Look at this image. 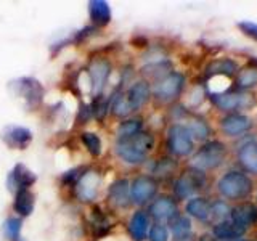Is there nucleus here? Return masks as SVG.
I'll return each instance as SVG.
<instances>
[{
	"instance_id": "1",
	"label": "nucleus",
	"mask_w": 257,
	"mask_h": 241,
	"mask_svg": "<svg viewBox=\"0 0 257 241\" xmlns=\"http://www.w3.org/2000/svg\"><path fill=\"white\" fill-rule=\"evenodd\" d=\"M155 147V139L151 134L140 132L128 139H119L116 143L117 156L128 164H142L148 153Z\"/></svg>"
},
{
	"instance_id": "2",
	"label": "nucleus",
	"mask_w": 257,
	"mask_h": 241,
	"mask_svg": "<svg viewBox=\"0 0 257 241\" xmlns=\"http://www.w3.org/2000/svg\"><path fill=\"white\" fill-rule=\"evenodd\" d=\"M217 190L220 191V195L231 201L244 199L251 195L252 191V182L244 172L230 171L225 174L217 183Z\"/></svg>"
},
{
	"instance_id": "3",
	"label": "nucleus",
	"mask_w": 257,
	"mask_h": 241,
	"mask_svg": "<svg viewBox=\"0 0 257 241\" xmlns=\"http://www.w3.org/2000/svg\"><path fill=\"white\" fill-rule=\"evenodd\" d=\"M225 158V145L222 142H207L198 150V153L191 159V166L196 171H209L222 164Z\"/></svg>"
},
{
	"instance_id": "4",
	"label": "nucleus",
	"mask_w": 257,
	"mask_h": 241,
	"mask_svg": "<svg viewBox=\"0 0 257 241\" xmlns=\"http://www.w3.org/2000/svg\"><path fill=\"white\" fill-rule=\"evenodd\" d=\"M10 87L15 92V95L20 96V98L26 103L28 108H37L44 100V95H45L44 85L34 77L16 79L10 84Z\"/></svg>"
},
{
	"instance_id": "5",
	"label": "nucleus",
	"mask_w": 257,
	"mask_h": 241,
	"mask_svg": "<svg viewBox=\"0 0 257 241\" xmlns=\"http://www.w3.org/2000/svg\"><path fill=\"white\" fill-rule=\"evenodd\" d=\"M167 148L175 156H188L193 151V137L187 126L174 124L167 132Z\"/></svg>"
},
{
	"instance_id": "6",
	"label": "nucleus",
	"mask_w": 257,
	"mask_h": 241,
	"mask_svg": "<svg viewBox=\"0 0 257 241\" xmlns=\"http://www.w3.org/2000/svg\"><path fill=\"white\" fill-rule=\"evenodd\" d=\"M185 87V76L180 72H169L158 80L155 87V96L163 103H169L179 96Z\"/></svg>"
},
{
	"instance_id": "7",
	"label": "nucleus",
	"mask_w": 257,
	"mask_h": 241,
	"mask_svg": "<svg viewBox=\"0 0 257 241\" xmlns=\"http://www.w3.org/2000/svg\"><path fill=\"white\" fill-rule=\"evenodd\" d=\"M204 185V175L201 171H196V169H190L183 175H180L177 179L175 185H174V193L177 198L185 199L195 195L196 191H199Z\"/></svg>"
},
{
	"instance_id": "8",
	"label": "nucleus",
	"mask_w": 257,
	"mask_h": 241,
	"mask_svg": "<svg viewBox=\"0 0 257 241\" xmlns=\"http://www.w3.org/2000/svg\"><path fill=\"white\" fill-rule=\"evenodd\" d=\"M158 191V182L150 175H140L132 182L131 199L135 204H147L150 199L155 198Z\"/></svg>"
},
{
	"instance_id": "9",
	"label": "nucleus",
	"mask_w": 257,
	"mask_h": 241,
	"mask_svg": "<svg viewBox=\"0 0 257 241\" xmlns=\"http://www.w3.org/2000/svg\"><path fill=\"white\" fill-rule=\"evenodd\" d=\"M37 180L34 172H31L24 164H16L7 177V188L18 193L20 190H29V187Z\"/></svg>"
},
{
	"instance_id": "10",
	"label": "nucleus",
	"mask_w": 257,
	"mask_h": 241,
	"mask_svg": "<svg viewBox=\"0 0 257 241\" xmlns=\"http://www.w3.org/2000/svg\"><path fill=\"white\" fill-rule=\"evenodd\" d=\"M2 140L13 150H24L32 142V132L21 126H7L2 131Z\"/></svg>"
},
{
	"instance_id": "11",
	"label": "nucleus",
	"mask_w": 257,
	"mask_h": 241,
	"mask_svg": "<svg viewBox=\"0 0 257 241\" xmlns=\"http://www.w3.org/2000/svg\"><path fill=\"white\" fill-rule=\"evenodd\" d=\"M88 74H90V80H92V92L95 96L101 95L104 85L108 82V77L111 74V63L98 58L95 60L90 68H88Z\"/></svg>"
},
{
	"instance_id": "12",
	"label": "nucleus",
	"mask_w": 257,
	"mask_h": 241,
	"mask_svg": "<svg viewBox=\"0 0 257 241\" xmlns=\"http://www.w3.org/2000/svg\"><path fill=\"white\" fill-rule=\"evenodd\" d=\"M150 95H151V88L147 80H139V82H134L131 85V88H128L125 93V98L131 109L137 111L150 100Z\"/></svg>"
},
{
	"instance_id": "13",
	"label": "nucleus",
	"mask_w": 257,
	"mask_h": 241,
	"mask_svg": "<svg viewBox=\"0 0 257 241\" xmlns=\"http://www.w3.org/2000/svg\"><path fill=\"white\" fill-rule=\"evenodd\" d=\"M150 215L156 220H172L177 215V203L169 196H161L155 199L150 206Z\"/></svg>"
},
{
	"instance_id": "14",
	"label": "nucleus",
	"mask_w": 257,
	"mask_h": 241,
	"mask_svg": "<svg viewBox=\"0 0 257 241\" xmlns=\"http://www.w3.org/2000/svg\"><path fill=\"white\" fill-rule=\"evenodd\" d=\"M220 126H222V131L225 132V135L236 137V135L247 132L249 129H251L252 123H251V119L244 114H228L222 119Z\"/></svg>"
},
{
	"instance_id": "15",
	"label": "nucleus",
	"mask_w": 257,
	"mask_h": 241,
	"mask_svg": "<svg viewBox=\"0 0 257 241\" xmlns=\"http://www.w3.org/2000/svg\"><path fill=\"white\" fill-rule=\"evenodd\" d=\"M76 191L80 201H92L98 193V175L95 172H87L80 175L76 183Z\"/></svg>"
},
{
	"instance_id": "16",
	"label": "nucleus",
	"mask_w": 257,
	"mask_h": 241,
	"mask_svg": "<svg viewBox=\"0 0 257 241\" xmlns=\"http://www.w3.org/2000/svg\"><path fill=\"white\" fill-rule=\"evenodd\" d=\"M88 16L95 28L106 26L111 21V8L104 0H92L88 2Z\"/></svg>"
},
{
	"instance_id": "17",
	"label": "nucleus",
	"mask_w": 257,
	"mask_h": 241,
	"mask_svg": "<svg viewBox=\"0 0 257 241\" xmlns=\"http://www.w3.org/2000/svg\"><path fill=\"white\" fill-rule=\"evenodd\" d=\"M212 100L214 103L223 111H233V109H238V108H243L246 104H249L246 100L247 96L246 95H239L235 92H223V93H215L212 95Z\"/></svg>"
},
{
	"instance_id": "18",
	"label": "nucleus",
	"mask_w": 257,
	"mask_h": 241,
	"mask_svg": "<svg viewBox=\"0 0 257 241\" xmlns=\"http://www.w3.org/2000/svg\"><path fill=\"white\" fill-rule=\"evenodd\" d=\"M230 219L235 223H238L239 227L247 230L257 220V207L254 204H249V203L239 204L235 209H231Z\"/></svg>"
},
{
	"instance_id": "19",
	"label": "nucleus",
	"mask_w": 257,
	"mask_h": 241,
	"mask_svg": "<svg viewBox=\"0 0 257 241\" xmlns=\"http://www.w3.org/2000/svg\"><path fill=\"white\" fill-rule=\"evenodd\" d=\"M109 201L117 207H125L131 204V187L125 179H119L111 183Z\"/></svg>"
},
{
	"instance_id": "20",
	"label": "nucleus",
	"mask_w": 257,
	"mask_h": 241,
	"mask_svg": "<svg viewBox=\"0 0 257 241\" xmlns=\"http://www.w3.org/2000/svg\"><path fill=\"white\" fill-rule=\"evenodd\" d=\"M148 228H150L148 214L143 211H137L131 217V222H128V233H131V236L135 241H143L148 235Z\"/></svg>"
},
{
	"instance_id": "21",
	"label": "nucleus",
	"mask_w": 257,
	"mask_h": 241,
	"mask_svg": "<svg viewBox=\"0 0 257 241\" xmlns=\"http://www.w3.org/2000/svg\"><path fill=\"white\" fill-rule=\"evenodd\" d=\"M246 230L239 227L231 219H227L223 222H219L214 227V238H219L220 241H230V239H238L241 235H244Z\"/></svg>"
},
{
	"instance_id": "22",
	"label": "nucleus",
	"mask_w": 257,
	"mask_h": 241,
	"mask_svg": "<svg viewBox=\"0 0 257 241\" xmlns=\"http://www.w3.org/2000/svg\"><path fill=\"white\" fill-rule=\"evenodd\" d=\"M238 159L246 171L257 174V142L249 140L244 145H241L238 151Z\"/></svg>"
},
{
	"instance_id": "23",
	"label": "nucleus",
	"mask_w": 257,
	"mask_h": 241,
	"mask_svg": "<svg viewBox=\"0 0 257 241\" xmlns=\"http://www.w3.org/2000/svg\"><path fill=\"white\" fill-rule=\"evenodd\" d=\"M185 209H187L188 215L198 220H207L211 217V203L206 198H191Z\"/></svg>"
},
{
	"instance_id": "24",
	"label": "nucleus",
	"mask_w": 257,
	"mask_h": 241,
	"mask_svg": "<svg viewBox=\"0 0 257 241\" xmlns=\"http://www.w3.org/2000/svg\"><path fill=\"white\" fill-rule=\"evenodd\" d=\"M13 209L21 217L31 215L32 209H34V195L31 193V190H20L18 193H15Z\"/></svg>"
},
{
	"instance_id": "25",
	"label": "nucleus",
	"mask_w": 257,
	"mask_h": 241,
	"mask_svg": "<svg viewBox=\"0 0 257 241\" xmlns=\"http://www.w3.org/2000/svg\"><path fill=\"white\" fill-rule=\"evenodd\" d=\"M207 76H233L236 74L238 64L231 60H217L207 66Z\"/></svg>"
},
{
	"instance_id": "26",
	"label": "nucleus",
	"mask_w": 257,
	"mask_h": 241,
	"mask_svg": "<svg viewBox=\"0 0 257 241\" xmlns=\"http://www.w3.org/2000/svg\"><path fill=\"white\" fill-rule=\"evenodd\" d=\"M142 132V120L140 119H125L117 127L119 139H128Z\"/></svg>"
},
{
	"instance_id": "27",
	"label": "nucleus",
	"mask_w": 257,
	"mask_h": 241,
	"mask_svg": "<svg viewBox=\"0 0 257 241\" xmlns=\"http://www.w3.org/2000/svg\"><path fill=\"white\" fill-rule=\"evenodd\" d=\"M109 111L117 117H125V116L131 114L132 109L127 103L125 93H119L112 100H109Z\"/></svg>"
},
{
	"instance_id": "28",
	"label": "nucleus",
	"mask_w": 257,
	"mask_h": 241,
	"mask_svg": "<svg viewBox=\"0 0 257 241\" xmlns=\"http://www.w3.org/2000/svg\"><path fill=\"white\" fill-rule=\"evenodd\" d=\"M21 219L18 217H8V219L4 222V235L7 239L10 241H18L20 235H21Z\"/></svg>"
},
{
	"instance_id": "29",
	"label": "nucleus",
	"mask_w": 257,
	"mask_h": 241,
	"mask_svg": "<svg viewBox=\"0 0 257 241\" xmlns=\"http://www.w3.org/2000/svg\"><path fill=\"white\" fill-rule=\"evenodd\" d=\"M80 140L85 145L87 151L92 156H100L101 155V140L100 137L93 132H82L80 134Z\"/></svg>"
},
{
	"instance_id": "30",
	"label": "nucleus",
	"mask_w": 257,
	"mask_h": 241,
	"mask_svg": "<svg viewBox=\"0 0 257 241\" xmlns=\"http://www.w3.org/2000/svg\"><path fill=\"white\" fill-rule=\"evenodd\" d=\"M187 129L191 134V137H195V139H199V140H204L211 135V129H209L207 123L204 119H199V117L193 119L191 123L187 126Z\"/></svg>"
},
{
	"instance_id": "31",
	"label": "nucleus",
	"mask_w": 257,
	"mask_h": 241,
	"mask_svg": "<svg viewBox=\"0 0 257 241\" xmlns=\"http://www.w3.org/2000/svg\"><path fill=\"white\" fill-rule=\"evenodd\" d=\"M171 230L175 236H182V235H187L191 230V222L188 217H183V215H175L174 219L171 220Z\"/></svg>"
},
{
	"instance_id": "32",
	"label": "nucleus",
	"mask_w": 257,
	"mask_h": 241,
	"mask_svg": "<svg viewBox=\"0 0 257 241\" xmlns=\"http://www.w3.org/2000/svg\"><path fill=\"white\" fill-rule=\"evenodd\" d=\"M257 84V68H246L239 71L238 85L241 88H251Z\"/></svg>"
},
{
	"instance_id": "33",
	"label": "nucleus",
	"mask_w": 257,
	"mask_h": 241,
	"mask_svg": "<svg viewBox=\"0 0 257 241\" xmlns=\"http://www.w3.org/2000/svg\"><path fill=\"white\" fill-rule=\"evenodd\" d=\"M230 214L231 209L225 201H215V203L211 204V217H214V219H219L220 222H223L230 219Z\"/></svg>"
},
{
	"instance_id": "34",
	"label": "nucleus",
	"mask_w": 257,
	"mask_h": 241,
	"mask_svg": "<svg viewBox=\"0 0 257 241\" xmlns=\"http://www.w3.org/2000/svg\"><path fill=\"white\" fill-rule=\"evenodd\" d=\"M90 108H92V114L96 119H103L106 116V112L109 111V100H104L101 95H98L95 98V101L90 104Z\"/></svg>"
},
{
	"instance_id": "35",
	"label": "nucleus",
	"mask_w": 257,
	"mask_h": 241,
	"mask_svg": "<svg viewBox=\"0 0 257 241\" xmlns=\"http://www.w3.org/2000/svg\"><path fill=\"white\" fill-rule=\"evenodd\" d=\"M148 238H150V241H167V238H169L167 228L164 227V225H159V223L153 225Z\"/></svg>"
},
{
	"instance_id": "36",
	"label": "nucleus",
	"mask_w": 257,
	"mask_h": 241,
	"mask_svg": "<svg viewBox=\"0 0 257 241\" xmlns=\"http://www.w3.org/2000/svg\"><path fill=\"white\" fill-rule=\"evenodd\" d=\"M174 169H175V163L172 159H161L155 166V172L159 175H166V174H171Z\"/></svg>"
},
{
	"instance_id": "37",
	"label": "nucleus",
	"mask_w": 257,
	"mask_h": 241,
	"mask_svg": "<svg viewBox=\"0 0 257 241\" xmlns=\"http://www.w3.org/2000/svg\"><path fill=\"white\" fill-rule=\"evenodd\" d=\"M93 114H92V108H90V104H82L79 109V116H77V123L79 124H84L87 123L88 119H90Z\"/></svg>"
},
{
	"instance_id": "38",
	"label": "nucleus",
	"mask_w": 257,
	"mask_h": 241,
	"mask_svg": "<svg viewBox=\"0 0 257 241\" xmlns=\"http://www.w3.org/2000/svg\"><path fill=\"white\" fill-rule=\"evenodd\" d=\"M239 28L243 29L249 37H252L257 40V24L251 23V21H244V23H239Z\"/></svg>"
},
{
	"instance_id": "39",
	"label": "nucleus",
	"mask_w": 257,
	"mask_h": 241,
	"mask_svg": "<svg viewBox=\"0 0 257 241\" xmlns=\"http://www.w3.org/2000/svg\"><path fill=\"white\" fill-rule=\"evenodd\" d=\"M174 241H195V235H191V233H187V235L175 236Z\"/></svg>"
},
{
	"instance_id": "40",
	"label": "nucleus",
	"mask_w": 257,
	"mask_h": 241,
	"mask_svg": "<svg viewBox=\"0 0 257 241\" xmlns=\"http://www.w3.org/2000/svg\"><path fill=\"white\" fill-rule=\"evenodd\" d=\"M199 241H217L212 235H203L199 238Z\"/></svg>"
},
{
	"instance_id": "41",
	"label": "nucleus",
	"mask_w": 257,
	"mask_h": 241,
	"mask_svg": "<svg viewBox=\"0 0 257 241\" xmlns=\"http://www.w3.org/2000/svg\"><path fill=\"white\" fill-rule=\"evenodd\" d=\"M230 241H246V239H230Z\"/></svg>"
}]
</instances>
